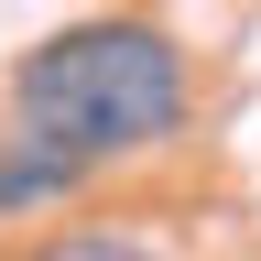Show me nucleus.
I'll return each instance as SVG.
<instances>
[{
  "label": "nucleus",
  "instance_id": "7ed1b4c3",
  "mask_svg": "<svg viewBox=\"0 0 261 261\" xmlns=\"http://www.w3.org/2000/svg\"><path fill=\"white\" fill-rule=\"evenodd\" d=\"M33 261H152V250L130 240V228H76V240H44Z\"/></svg>",
  "mask_w": 261,
  "mask_h": 261
},
{
  "label": "nucleus",
  "instance_id": "f257e3e1",
  "mask_svg": "<svg viewBox=\"0 0 261 261\" xmlns=\"http://www.w3.org/2000/svg\"><path fill=\"white\" fill-rule=\"evenodd\" d=\"M11 120L65 174L130 163V152L174 142V120H185V55L163 44L152 22H76V33H55V44H33L11 65Z\"/></svg>",
  "mask_w": 261,
  "mask_h": 261
},
{
  "label": "nucleus",
  "instance_id": "f03ea898",
  "mask_svg": "<svg viewBox=\"0 0 261 261\" xmlns=\"http://www.w3.org/2000/svg\"><path fill=\"white\" fill-rule=\"evenodd\" d=\"M65 185H76V174H65L55 152H33L22 130L0 142V207H44V196H65Z\"/></svg>",
  "mask_w": 261,
  "mask_h": 261
}]
</instances>
